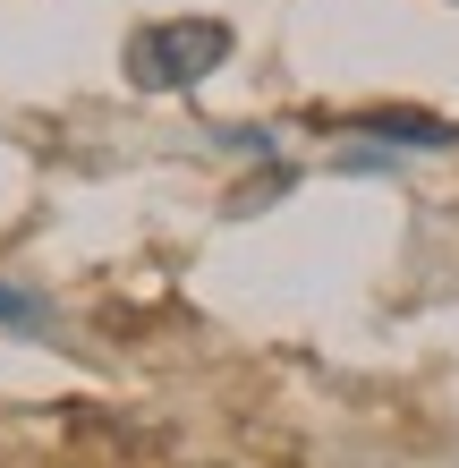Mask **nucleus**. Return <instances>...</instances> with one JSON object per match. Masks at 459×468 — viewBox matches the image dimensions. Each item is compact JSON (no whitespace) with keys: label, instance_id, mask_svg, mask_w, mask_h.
I'll return each mask as SVG.
<instances>
[{"label":"nucleus","instance_id":"f257e3e1","mask_svg":"<svg viewBox=\"0 0 459 468\" xmlns=\"http://www.w3.org/2000/svg\"><path fill=\"white\" fill-rule=\"evenodd\" d=\"M222 60H230V26L222 17H162V26L128 35V86H145V94L204 86Z\"/></svg>","mask_w":459,"mask_h":468},{"label":"nucleus","instance_id":"f03ea898","mask_svg":"<svg viewBox=\"0 0 459 468\" xmlns=\"http://www.w3.org/2000/svg\"><path fill=\"white\" fill-rule=\"evenodd\" d=\"M349 128H366L374 145H425V154L459 145V128H451V120H434V112H358Z\"/></svg>","mask_w":459,"mask_h":468},{"label":"nucleus","instance_id":"7ed1b4c3","mask_svg":"<svg viewBox=\"0 0 459 468\" xmlns=\"http://www.w3.org/2000/svg\"><path fill=\"white\" fill-rule=\"evenodd\" d=\"M0 324H9V333H26V341H51V315H43L26 290H9V282H0Z\"/></svg>","mask_w":459,"mask_h":468}]
</instances>
